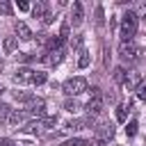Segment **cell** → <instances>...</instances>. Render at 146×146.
I'll use <instances>...</instances> for the list:
<instances>
[{
    "instance_id": "5bb4252c",
    "label": "cell",
    "mask_w": 146,
    "mask_h": 146,
    "mask_svg": "<svg viewBox=\"0 0 146 146\" xmlns=\"http://www.w3.org/2000/svg\"><path fill=\"white\" fill-rule=\"evenodd\" d=\"M130 103H123V105H119V110H116V119L121 121V123H125L128 121V112H130Z\"/></svg>"
},
{
    "instance_id": "484cf974",
    "label": "cell",
    "mask_w": 146,
    "mask_h": 146,
    "mask_svg": "<svg viewBox=\"0 0 146 146\" xmlns=\"http://www.w3.org/2000/svg\"><path fill=\"white\" fill-rule=\"evenodd\" d=\"M18 9H21V11H30L32 7H30V2H27V0H18Z\"/></svg>"
},
{
    "instance_id": "277c9868",
    "label": "cell",
    "mask_w": 146,
    "mask_h": 146,
    "mask_svg": "<svg viewBox=\"0 0 146 146\" xmlns=\"http://www.w3.org/2000/svg\"><path fill=\"white\" fill-rule=\"evenodd\" d=\"M119 55H121L125 62H137L139 55H141V50H139V46H137L135 41H125V43H121Z\"/></svg>"
},
{
    "instance_id": "7c38bea8",
    "label": "cell",
    "mask_w": 146,
    "mask_h": 146,
    "mask_svg": "<svg viewBox=\"0 0 146 146\" xmlns=\"http://www.w3.org/2000/svg\"><path fill=\"white\" fill-rule=\"evenodd\" d=\"M9 125H21L23 121H25V112H18V110H11L9 114H7V119H5Z\"/></svg>"
},
{
    "instance_id": "2e32d148",
    "label": "cell",
    "mask_w": 146,
    "mask_h": 146,
    "mask_svg": "<svg viewBox=\"0 0 146 146\" xmlns=\"http://www.w3.org/2000/svg\"><path fill=\"white\" fill-rule=\"evenodd\" d=\"M14 48H16V36H7V39L2 41V50H5L7 55H11Z\"/></svg>"
},
{
    "instance_id": "9a60e30c",
    "label": "cell",
    "mask_w": 146,
    "mask_h": 146,
    "mask_svg": "<svg viewBox=\"0 0 146 146\" xmlns=\"http://www.w3.org/2000/svg\"><path fill=\"white\" fill-rule=\"evenodd\" d=\"M46 11H48V5H46V2H36V5L32 7V16H34V18H43Z\"/></svg>"
},
{
    "instance_id": "9c48e42d",
    "label": "cell",
    "mask_w": 146,
    "mask_h": 146,
    "mask_svg": "<svg viewBox=\"0 0 146 146\" xmlns=\"http://www.w3.org/2000/svg\"><path fill=\"white\" fill-rule=\"evenodd\" d=\"M27 114H32V116H36V119H43V116H46V100L34 98V100L27 105Z\"/></svg>"
},
{
    "instance_id": "3957f363",
    "label": "cell",
    "mask_w": 146,
    "mask_h": 146,
    "mask_svg": "<svg viewBox=\"0 0 146 146\" xmlns=\"http://www.w3.org/2000/svg\"><path fill=\"white\" fill-rule=\"evenodd\" d=\"M62 89H64V94H66L68 98H71V96L75 98V96H80L82 91H87V80L80 78V75H78V78H68V80L62 84Z\"/></svg>"
},
{
    "instance_id": "e0dca14e",
    "label": "cell",
    "mask_w": 146,
    "mask_h": 146,
    "mask_svg": "<svg viewBox=\"0 0 146 146\" xmlns=\"http://www.w3.org/2000/svg\"><path fill=\"white\" fill-rule=\"evenodd\" d=\"M112 75H114V82H119V84H123V82H125V78H128V73H125V68H123V66H116Z\"/></svg>"
},
{
    "instance_id": "ba28073f",
    "label": "cell",
    "mask_w": 146,
    "mask_h": 146,
    "mask_svg": "<svg viewBox=\"0 0 146 146\" xmlns=\"http://www.w3.org/2000/svg\"><path fill=\"white\" fill-rule=\"evenodd\" d=\"M32 78H34V71L27 68V66H21V68L14 73V82H16V84H32Z\"/></svg>"
},
{
    "instance_id": "83f0119b",
    "label": "cell",
    "mask_w": 146,
    "mask_h": 146,
    "mask_svg": "<svg viewBox=\"0 0 146 146\" xmlns=\"http://www.w3.org/2000/svg\"><path fill=\"white\" fill-rule=\"evenodd\" d=\"M0 146H18V144H16L14 139H7V137H5V139H0Z\"/></svg>"
},
{
    "instance_id": "7402d4cb",
    "label": "cell",
    "mask_w": 146,
    "mask_h": 146,
    "mask_svg": "<svg viewBox=\"0 0 146 146\" xmlns=\"http://www.w3.org/2000/svg\"><path fill=\"white\" fill-rule=\"evenodd\" d=\"M125 135H128V137H135V135H137V121H135V119L128 121V125H125Z\"/></svg>"
},
{
    "instance_id": "7a4b0ae2",
    "label": "cell",
    "mask_w": 146,
    "mask_h": 146,
    "mask_svg": "<svg viewBox=\"0 0 146 146\" xmlns=\"http://www.w3.org/2000/svg\"><path fill=\"white\" fill-rule=\"evenodd\" d=\"M55 116H43V119H34V121H27L25 123V132H30V135H43L48 128H52L55 125Z\"/></svg>"
},
{
    "instance_id": "4fadbf2b",
    "label": "cell",
    "mask_w": 146,
    "mask_h": 146,
    "mask_svg": "<svg viewBox=\"0 0 146 146\" xmlns=\"http://www.w3.org/2000/svg\"><path fill=\"white\" fill-rule=\"evenodd\" d=\"M139 82H141V80H139V75H137V73H130V75L125 78L123 87H125L128 91H132V89H137V87H139Z\"/></svg>"
},
{
    "instance_id": "30bf717a",
    "label": "cell",
    "mask_w": 146,
    "mask_h": 146,
    "mask_svg": "<svg viewBox=\"0 0 146 146\" xmlns=\"http://www.w3.org/2000/svg\"><path fill=\"white\" fill-rule=\"evenodd\" d=\"M82 21H84V7H82V2H73V7H71V23H73V27L82 25Z\"/></svg>"
},
{
    "instance_id": "6da1fadb",
    "label": "cell",
    "mask_w": 146,
    "mask_h": 146,
    "mask_svg": "<svg viewBox=\"0 0 146 146\" xmlns=\"http://www.w3.org/2000/svg\"><path fill=\"white\" fill-rule=\"evenodd\" d=\"M137 14L132 11V9H128L123 16H121V41L125 43V41H132V36H135V32H137Z\"/></svg>"
},
{
    "instance_id": "603a6c76",
    "label": "cell",
    "mask_w": 146,
    "mask_h": 146,
    "mask_svg": "<svg viewBox=\"0 0 146 146\" xmlns=\"http://www.w3.org/2000/svg\"><path fill=\"white\" fill-rule=\"evenodd\" d=\"M62 146H87V141H84V139H80V137H73V139H66Z\"/></svg>"
},
{
    "instance_id": "cb8c5ba5",
    "label": "cell",
    "mask_w": 146,
    "mask_h": 146,
    "mask_svg": "<svg viewBox=\"0 0 146 146\" xmlns=\"http://www.w3.org/2000/svg\"><path fill=\"white\" fill-rule=\"evenodd\" d=\"M135 91H137V98H139V100H146V82H144V80L139 82V87H137Z\"/></svg>"
},
{
    "instance_id": "8992f818",
    "label": "cell",
    "mask_w": 146,
    "mask_h": 146,
    "mask_svg": "<svg viewBox=\"0 0 146 146\" xmlns=\"http://www.w3.org/2000/svg\"><path fill=\"white\" fill-rule=\"evenodd\" d=\"M96 139H100V141L114 139V123L112 121H100L96 125Z\"/></svg>"
},
{
    "instance_id": "52a82bcc",
    "label": "cell",
    "mask_w": 146,
    "mask_h": 146,
    "mask_svg": "<svg viewBox=\"0 0 146 146\" xmlns=\"http://www.w3.org/2000/svg\"><path fill=\"white\" fill-rule=\"evenodd\" d=\"M100 110H103V96H91V98H89V103L84 105V112L89 114V119L98 116V114H100Z\"/></svg>"
},
{
    "instance_id": "f1b7e54d",
    "label": "cell",
    "mask_w": 146,
    "mask_h": 146,
    "mask_svg": "<svg viewBox=\"0 0 146 146\" xmlns=\"http://www.w3.org/2000/svg\"><path fill=\"white\" fill-rule=\"evenodd\" d=\"M103 144H105V141H100V139H96V137L87 141V146H103Z\"/></svg>"
},
{
    "instance_id": "44dd1931",
    "label": "cell",
    "mask_w": 146,
    "mask_h": 146,
    "mask_svg": "<svg viewBox=\"0 0 146 146\" xmlns=\"http://www.w3.org/2000/svg\"><path fill=\"white\" fill-rule=\"evenodd\" d=\"M78 107H80V105H78L75 98H68V100L64 103V110H66V112H78Z\"/></svg>"
},
{
    "instance_id": "d4e9b609",
    "label": "cell",
    "mask_w": 146,
    "mask_h": 146,
    "mask_svg": "<svg viewBox=\"0 0 146 146\" xmlns=\"http://www.w3.org/2000/svg\"><path fill=\"white\" fill-rule=\"evenodd\" d=\"M0 14L9 16V14H11V5H9V2H0Z\"/></svg>"
},
{
    "instance_id": "5b68a950",
    "label": "cell",
    "mask_w": 146,
    "mask_h": 146,
    "mask_svg": "<svg viewBox=\"0 0 146 146\" xmlns=\"http://www.w3.org/2000/svg\"><path fill=\"white\" fill-rule=\"evenodd\" d=\"M64 57H66V46L62 43V46H57V48H52V50H48L46 52V62L50 64V66H59L62 62H64Z\"/></svg>"
},
{
    "instance_id": "8fae6325",
    "label": "cell",
    "mask_w": 146,
    "mask_h": 146,
    "mask_svg": "<svg viewBox=\"0 0 146 146\" xmlns=\"http://www.w3.org/2000/svg\"><path fill=\"white\" fill-rule=\"evenodd\" d=\"M14 32H16V36H18L21 41H30V39H32V30H30L27 23H23V21H16V23H14Z\"/></svg>"
},
{
    "instance_id": "ac0fdd59",
    "label": "cell",
    "mask_w": 146,
    "mask_h": 146,
    "mask_svg": "<svg viewBox=\"0 0 146 146\" xmlns=\"http://www.w3.org/2000/svg\"><path fill=\"white\" fill-rule=\"evenodd\" d=\"M68 32H71V23L64 21V23H62V30H59V41H62V43L68 39Z\"/></svg>"
},
{
    "instance_id": "ffe728a7",
    "label": "cell",
    "mask_w": 146,
    "mask_h": 146,
    "mask_svg": "<svg viewBox=\"0 0 146 146\" xmlns=\"http://www.w3.org/2000/svg\"><path fill=\"white\" fill-rule=\"evenodd\" d=\"M46 78H48V75H46L43 71H34V78H32V84H43V82H46Z\"/></svg>"
},
{
    "instance_id": "d6986e66",
    "label": "cell",
    "mask_w": 146,
    "mask_h": 146,
    "mask_svg": "<svg viewBox=\"0 0 146 146\" xmlns=\"http://www.w3.org/2000/svg\"><path fill=\"white\" fill-rule=\"evenodd\" d=\"M78 66H80V68H87V66H89V52H87V50H82V52H80Z\"/></svg>"
},
{
    "instance_id": "4316f807",
    "label": "cell",
    "mask_w": 146,
    "mask_h": 146,
    "mask_svg": "<svg viewBox=\"0 0 146 146\" xmlns=\"http://www.w3.org/2000/svg\"><path fill=\"white\" fill-rule=\"evenodd\" d=\"M135 14H137V18H139V16H146V2H141V5H139V9H137Z\"/></svg>"
}]
</instances>
